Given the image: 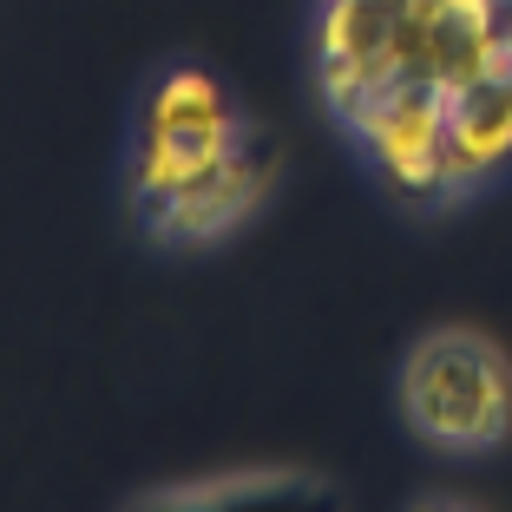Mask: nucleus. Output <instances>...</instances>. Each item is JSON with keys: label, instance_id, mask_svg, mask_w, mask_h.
<instances>
[{"label": "nucleus", "instance_id": "obj_1", "mask_svg": "<svg viewBox=\"0 0 512 512\" xmlns=\"http://www.w3.org/2000/svg\"><path fill=\"white\" fill-rule=\"evenodd\" d=\"M316 99L407 211H453V132L499 66V0H316Z\"/></svg>", "mask_w": 512, "mask_h": 512}, {"label": "nucleus", "instance_id": "obj_2", "mask_svg": "<svg viewBox=\"0 0 512 512\" xmlns=\"http://www.w3.org/2000/svg\"><path fill=\"white\" fill-rule=\"evenodd\" d=\"M283 184V145L197 60H171L132 92L119 197L151 250L197 256L230 243Z\"/></svg>", "mask_w": 512, "mask_h": 512}, {"label": "nucleus", "instance_id": "obj_3", "mask_svg": "<svg viewBox=\"0 0 512 512\" xmlns=\"http://www.w3.org/2000/svg\"><path fill=\"white\" fill-rule=\"evenodd\" d=\"M407 434L447 460H486L512 440V355L486 329L440 322L414 335L394 368Z\"/></svg>", "mask_w": 512, "mask_h": 512}, {"label": "nucleus", "instance_id": "obj_4", "mask_svg": "<svg viewBox=\"0 0 512 512\" xmlns=\"http://www.w3.org/2000/svg\"><path fill=\"white\" fill-rule=\"evenodd\" d=\"M512 165V0H499V66L453 132V211Z\"/></svg>", "mask_w": 512, "mask_h": 512}, {"label": "nucleus", "instance_id": "obj_5", "mask_svg": "<svg viewBox=\"0 0 512 512\" xmlns=\"http://www.w3.org/2000/svg\"><path fill=\"white\" fill-rule=\"evenodd\" d=\"M283 493H322L289 467H256V473H217V480H178L158 493H138V506H237V499H283Z\"/></svg>", "mask_w": 512, "mask_h": 512}]
</instances>
